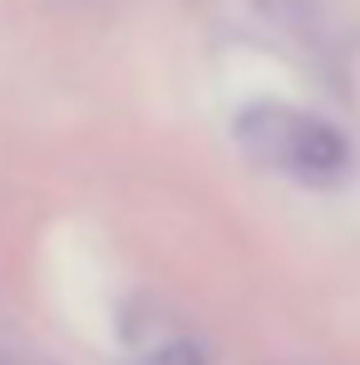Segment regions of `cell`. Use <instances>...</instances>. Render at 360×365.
Returning a JSON list of instances; mask_svg holds the SVG:
<instances>
[{
    "instance_id": "6da1fadb",
    "label": "cell",
    "mask_w": 360,
    "mask_h": 365,
    "mask_svg": "<svg viewBox=\"0 0 360 365\" xmlns=\"http://www.w3.org/2000/svg\"><path fill=\"white\" fill-rule=\"evenodd\" d=\"M237 143L262 163L297 182L331 187L346 182L356 168L351 138L321 114H306L292 104H252L237 114Z\"/></svg>"
}]
</instances>
